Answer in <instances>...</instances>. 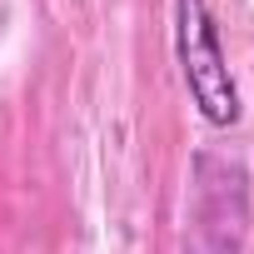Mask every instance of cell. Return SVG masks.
Instances as JSON below:
<instances>
[{"label": "cell", "mask_w": 254, "mask_h": 254, "mask_svg": "<svg viewBox=\"0 0 254 254\" xmlns=\"http://www.w3.org/2000/svg\"><path fill=\"white\" fill-rule=\"evenodd\" d=\"M175 55H180V75H185L194 110L214 130L239 125L244 100H239V85L229 75V55H224L219 20L209 10V0H175Z\"/></svg>", "instance_id": "6da1fadb"}, {"label": "cell", "mask_w": 254, "mask_h": 254, "mask_svg": "<svg viewBox=\"0 0 254 254\" xmlns=\"http://www.w3.org/2000/svg\"><path fill=\"white\" fill-rule=\"evenodd\" d=\"M249 224V175L239 160L194 155L190 209H185V254H239Z\"/></svg>", "instance_id": "7a4b0ae2"}]
</instances>
